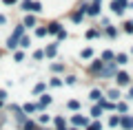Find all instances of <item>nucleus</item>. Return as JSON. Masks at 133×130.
<instances>
[{
	"mask_svg": "<svg viewBox=\"0 0 133 130\" xmlns=\"http://www.w3.org/2000/svg\"><path fill=\"white\" fill-rule=\"evenodd\" d=\"M64 37H66V31L60 27V31H58V40H64Z\"/></svg>",
	"mask_w": 133,
	"mask_h": 130,
	"instance_id": "c85d7f7f",
	"label": "nucleus"
},
{
	"mask_svg": "<svg viewBox=\"0 0 133 130\" xmlns=\"http://www.w3.org/2000/svg\"><path fill=\"white\" fill-rule=\"evenodd\" d=\"M118 73V68H115V62H104L102 64V71H100V75H104V77H111V75Z\"/></svg>",
	"mask_w": 133,
	"mask_h": 130,
	"instance_id": "f03ea898",
	"label": "nucleus"
},
{
	"mask_svg": "<svg viewBox=\"0 0 133 130\" xmlns=\"http://www.w3.org/2000/svg\"><path fill=\"white\" fill-rule=\"evenodd\" d=\"M31 11L40 13V11H42V2H33V5H31Z\"/></svg>",
	"mask_w": 133,
	"mask_h": 130,
	"instance_id": "aec40b11",
	"label": "nucleus"
},
{
	"mask_svg": "<svg viewBox=\"0 0 133 130\" xmlns=\"http://www.w3.org/2000/svg\"><path fill=\"white\" fill-rule=\"evenodd\" d=\"M69 108H71V110H78V108H80V104H78V102H69Z\"/></svg>",
	"mask_w": 133,
	"mask_h": 130,
	"instance_id": "7c9ffc66",
	"label": "nucleus"
},
{
	"mask_svg": "<svg viewBox=\"0 0 133 130\" xmlns=\"http://www.w3.org/2000/svg\"><path fill=\"white\" fill-rule=\"evenodd\" d=\"M5 22H7V18H5L2 13H0V24H5Z\"/></svg>",
	"mask_w": 133,
	"mask_h": 130,
	"instance_id": "c9c22d12",
	"label": "nucleus"
},
{
	"mask_svg": "<svg viewBox=\"0 0 133 130\" xmlns=\"http://www.w3.org/2000/svg\"><path fill=\"white\" fill-rule=\"evenodd\" d=\"M102 64H104V62H102V60H95L93 64L89 66V71H91V73H100V71H102Z\"/></svg>",
	"mask_w": 133,
	"mask_h": 130,
	"instance_id": "39448f33",
	"label": "nucleus"
},
{
	"mask_svg": "<svg viewBox=\"0 0 133 130\" xmlns=\"http://www.w3.org/2000/svg\"><path fill=\"white\" fill-rule=\"evenodd\" d=\"M33 24H36V18L33 16H27L24 18V27H33Z\"/></svg>",
	"mask_w": 133,
	"mask_h": 130,
	"instance_id": "f3484780",
	"label": "nucleus"
},
{
	"mask_svg": "<svg viewBox=\"0 0 133 130\" xmlns=\"http://www.w3.org/2000/svg\"><path fill=\"white\" fill-rule=\"evenodd\" d=\"M60 27H62L60 22H51V24L47 27V33H58V31H60Z\"/></svg>",
	"mask_w": 133,
	"mask_h": 130,
	"instance_id": "1a4fd4ad",
	"label": "nucleus"
},
{
	"mask_svg": "<svg viewBox=\"0 0 133 130\" xmlns=\"http://www.w3.org/2000/svg\"><path fill=\"white\" fill-rule=\"evenodd\" d=\"M71 18H73V22H82V18H84V9H78L76 13H71Z\"/></svg>",
	"mask_w": 133,
	"mask_h": 130,
	"instance_id": "6e6552de",
	"label": "nucleus"
},
{
	"mask_svg": "<svg viewBox=\"0 0 133 130\" xmlns=\"http://www.w3.org/2000/svg\"><path fill=\"white\" fill-rule=\"evenodd\" d=\"M113 62H115V64H127V62H129V55H124V53H118V55L113 57Z\"/></svg>",
	"mask_w": 133,
	"mask_h": 130,
	"instance_id": "423d86ee",
	"label": "nucleus"
},
{
	"mask_svg": "<svg viewBox=\"0 0 133 130\" xmlns=\"http://www.w3.org/2000/svg\"><path fill=\"white\" fill-rule=\"evenodd\" d=\"M109 97H111V99H118V97H120V93H118L115 88H111V90H109Z\"/></svg>",
	"mask_w": 133,
	"mask_h": 130,
	"instance_id": "a878e982",
	"label": "nucleus"
},
{
	"mask_svg": "<svg viewBox=\"0 0 133 130\" xmlns=\"http://www.w3.org/2000/svg\"><path fill=\"white\" fill-rule=\"evenodd\" d=\"M100 5H102V0H93L91 5H84L82 9H84V13H89V16H98L100 13Z\"/></svg>",
	"mask_w": 133,
	"mask_h": 130,
	"instance_id": "f257e3e1",
	"label": "nucleus"
},
{
	"mask_svg": "<svg viewBox=\"0 0 133 130\" xmlns=\"http://www.w3.org/2000/svg\"><path fill=\"white\" fill-rule=\"evenodd\" d=\"M122 29H124L127 33H133V20H127V22L122 24Z\"/></svg>",
	"mask_w": 133,
	"mask_h": 130,
	"instance_id": "dca6fc26",
	"label": "nucleus"
},
{
	"mask_svg": "<svg viewBox=\"0 0 133 130\" xmlns=\"http://www.w3.org/2000/svg\"><path fill=\"white\" fill-rule=\"evenodd\" d=\"M18 0H5V5H16Z\"/></svg>",
	"mask_w": 133,
	"mask_h": 130,
	"instance_id": "f704fd0d",
	"label": "nucleus"
},
{
	"mask_svg": "<svg viewBox=\"0 0 133 130\" xmlns=\"http://www.w3.org/2000/svg\"><path fill=\"white\" fill-rule=\"evenodd\" d=\"M14 60H16V62H22V60H24V53H22V51H16V53H14Z\"/></svg>",
	"mask_w": 133,
	"mask_h": 130,
	"instance_id": "5701e85b",
	"label": "nucleus"
},
{
	"mask_svg": "<svg viewBox=\"0 0 133 130\" xmlns=\"http://www.w3.org/2000/svg\"><path fill=\"white\" fill-rule=\"evenodd\" d=\"M0 106H2V99H0Z\"/></svg>",
	"mask_w": 133,
	"mask_h": 130,
	"instance_id": "4c0bfd02",
	"label": "nucleus"
},
{
	"mask_svg": "<svg viewBox=\"0 0 133 130\" xmlns=\"http://www.w3.org/2000/svg\"><path fill=\"white\" fill-rule=\"evenodd\" d=\"M107 35H109V37H115V35H118V29L111 27V24H107Z\"/></svg>",
	"mask_w": 133,
	"mask_h": 130,
	"instance_id": "4468645a",
	"label": "nucleus"
},
{
	"mask_svg": "<svg viewBox=\"0 0 133 130\" xmlns=\"http://www.w3.org/2000/svg\"><path fill=\"white\" fill-rule=\"evenodd\" d=\"M120 124H122L127 130H131V128H133V117H122V119H120Z\"/></svg>",
	"mask_w": 133,
	"mask_h": 130,
	"instance_id": "0eeeda50",
	"label": "nucleus"
},
{
	"mask_svg": "<svg viewBox=\"0 0 133 130\" xmlns=\"http://www.w3.org/2000/svg\"><path fill=\"white\" fill-rule=\"evenodd\" d=\"M122 2H127V0H122Z\"/></svg>",
	"mask_w": 133,
	"mask_h": 130,
	"instance_id": "58836bf2",
	"label": "nucleus"
},
{
	"mask_svg": "<svg viewBox=\"0 0 133 130\" xmlns=\"http://www.w3.org/2000/svg\"><path fill=\"white\" fill-rule=\"evenodd\" d=\"M118 110H120V112H124V110H127V104L120 102V104H118Z\"/></svg>",
	"mask_w": 133,
	"mask_h": 130,
	"instance_id": "72a5a7b5",
	"label": "nucleus"
},
{
	"mask_svg": "<svg viewBox=\"0 0 133 130\" xmlns=\"http://www.w3.org/2000/svg\"><path fill=\"white\" fill-rule=\"evenodd\" d=\"M100 112H102V106H95L93 110H91V115H93V117H100Z\"/></svg>",
	"mask_w": 133,
	"mask_h": 130,
	"instance_id": "bb28decb",
	"label": "nucleus"
},
{
	"mask_svg": "<svg viewBox=\"0 0 133 130\" xmlns=\"http://www.w3.org/2000/svg\"><path fill=\"white\" fill-rule=\"evenodd\" d=\"M98 35H100L98 29H89V31H87V37H89V40H91V37H98Z\"/></svg>",
	"mask_w": 133,
	"mask_h": 130,
	"instance_id": "6ab92c4d",
	"label": "nucleus"
},
{
	"mask_svg": "<svg viewBox=\"0 0 133 130\" xmlns=\"http://www.w3.org/2000/svg\"><path fill=\"white\" fill-rule=\"evenodd\" d=\"M36 35H38V37H44V35H47V29H42V27L36 29Z\"/></svg>",
	"mask_w": 133,
	"mask_h": 130,
	"instance_id": "b1692460",
	"label": "nucleus"
},
{
	"mask_svg": "<svg viewBox=\"0 0 133 130\" xmlns=\"http://www.w3.org/2000/svg\"><path fill=\"white\" fill-rule=\"evenodd\" d=\"M31 5H33V0H22V2H20V9L22 11H31Z\"/></svg>",
	"mask_w": 133,
	"mask_h": 130,
	"instance_id": "9b49d317",
	"label": "nucleus"
},
{
	"mask_svg": "<svg viewBox=\"0 0 133 130\" xmlns=\"http://www.w3.org/2000/svg\"><path fill=\"white\" fill-rule=\"evenodd\" d=\"M73 124H76V126H84V124H87V119L78 115V117H73Z\"/></svg>",
	"mask_w": 133,
	"mask_h": 130,
	"instance_id": "a211bd4d",
	"label": "nucleus"
},
{
	"mask_svg": "<svg viewBox=\"0 0 133 130\" xmlns=\"http://www.w3.org/2000/svg\"><path fill=\"white\" fill-rule=\"evenodd\" d=\"M49 84H51V86H62V82H60V79H58V77H53V79H51V82H49Z\"/></svg>",
	"mask_w": 133,
	"mask_h": 130,
	"instance_id": "c756f323",
	"label": "nucleus"
},
{
	"mask_svg": "<svg viewBox=\"0 0 133 130\" xmlns=\"http://www.w3.org/2000/svg\"><path fill=\"white\" fill-rule=\"evenodd\" d=\"M109 124H111V126H118V124H120V117H111Z\"/></svg>",
	"mask_w": 133,
	"mask_h": 130,
	"instance_id": "2f4dec72",
	"label": "nucleus"
},
{
	"mask_svg": "<svg viewBox=\"0 0 133 130\" xmlns=\"http://www.w3.org/2000/svg\"><path fill=\"white\" fill-rule=\"evenodd\" d=\"M89 97L93 99V102H100V99H102V93H100L98 88H93V90H91V95H89Z\"/></svg>",
	"mask_w": 133,
	"mask_h": 130,
	"instance_id": "f8f14e48",
	"label": "nucleus"
},
{
	"mask_svg": "<svg viewBox=\"0 0 133 130\" xmlns=\"http://www.w3.org/2000/svg\"><path fill=\"white\" fill-rule=\"evenodd\" d=\"M80 55H82V57H84V60H89V57H91V55H93V49H84V51H82V53H80Z\"/></svg>",
	"mask_w": 133,
	"mask_h": 130,
	"instance_id": "4be33fe9",
	"label": "nucleus"
},
{
	"mask_svg": "<svg viewBox=\"0 0 133 130\" xmlns=\"http://www.w3.org/2000/svg\"><path fill=\"white\" fill-rule=\"evenodd\" d=\"M42 90H44V84H38V86H33V93H36V95L42 93Z\"/></svg>",
	"mask_w": 133,
	"mask_h": 130,
	"instance_id": "cd10ccee",
	"label": "nucleus"
},
{
	"mask_svg": "<svg viewBox=\"0 0 133 130\" xmlns=\"http://www.w3.org/2000/svg\"><path fill=\"white\" fill-rule=\"evenodd\" d=\"M115 79H118V84H120V86H127V84L131 82L129 73H115Z\"/></svg>",
	"mask_w": 133,
	"mask_h": 130,
	"instance_id": "20e7f679",
	"label": "nucleus"
},
{
	"mask_svg": "<svg viewBox=\"0 0 133 130\" xmlns=\"http://www.w3.org/2000/svg\"><path fill=\"white\" fill-rule=\"evenodd\" d=\"M113 57H115L113 51H104L102 53V62H113Z\"/></svg>",
	"mask_w": 133,
	"mask_h": 130,
	"instance_id": "9d476101",
	"label": "nucleus"
},
{
	"mask_svg": "<svg viewBox=\"0 0 133 130\" xmlns=\"http://www.w3.org/2000/svg\"><path fill=\"white\" fill-rule=\"evenodd\" d=\"M129 95H131V97H133V88H131V93H129Z\"/></svg>",
	"mask_w": 133,
	"mask_h": 130,
	"instance_id": "e433bc0d",
	"label": "nucleus"
},
{
	"mask_svg": "<svg viewBox=\"0 0 133 130\" xmlns=\"http://www.w3.org/2000/svg\"><path fill=\"white\" fill-rule=\"evenodd\" d=\"M33 110H38L36 104H24V112H33Z\"/></svg>",
	"mask_w": 133,
	"mask_h": 130,
	"instance_id": "412c9836",
	"label": "nucleus"
},
{
	"mask_svg": "<svg viewBox=\"0 0 133 130\" xmlns=\"http://www.w3.org/2000/svg\"><path fill=\"white\" fill-rule=\"evenodd\" d=\"M42 57H44V51H36V53H33V60H36V62L42 60Z\"/></svg>",
	"mask_w": 133,
	"mask_h": 130,
	"instance_id": "393cba45",
	"label": "nucleus"
},
{
	"mask_svg": "<svg viewBox=\"0 0 133 130\" xmlns=\"http://www.w3.org/2000/svg\"><path fill=\"white\" fill-rule=\"evenodd\" d=\"M73 130H76V128H73Z\"/></svg>",
	"mask_w": 133,
	"mask_h": 130,
	"instance_id": "a19ab883",
	"label": "nucleus"
},
{
	"mask_svg": "<svg viewBox=\"0 0 133 130\" xmlns=\"http://www.w3.org/2000/svg\"><path fill=\"white\" fill-rule=\"evenodd\" d=\"M127 5H129V2H122V0H111V9H113V13H118V16L124 13Z\"/></svg>",
	"mask_w": 133,
	"mask_h": 130,
	"instance_id": "7ed1b4c3",
	"label": "nucleus"
},
{
	"mask_svg": "<svg viewBox=\"0 0 133 130\" xmlns=\"http://www.w3.org/2000/svg\"><path fill=\"white\" fill-rule=\"evenodd\" d=\"M47 104H51V97L49 95H42V99H40V104H38V108H44Z\"/></svg>",
	"mask_w": 133,
	"mask_h": 130,
	"instance_id": "2eb2a0df",
	"label": "nucleus"
},
{
	"mask_svg": "<svg viewBox=\"0 0 133 130\" xmlns=\"http://www.w3.org/2000/svg\"><path fill=\"white\" fill-rule=\"evenodd\" d=\"M87 130H91V128H87Z\"/></svg>",
	"mask_w": 133,
	"mask_h": 130,
	"instance_id": "ea45409f",
	"label": "nucleus"
},
{
	"mask_svg": "<svg viewBox=\"0 0 133 130\" xmlns=\"http://www.w3.org/2000/svg\"><path fill=\"white\" fill-rule=\"evenodd\" d=\"M64 82H66V84H76V77H73V75H69V77L64 79Z\"/></svg>",
	"mask_w": 133,
	"mask_h": 130,
	"instance_id": "473e14b6",
	"label": "nucleus"
},
{
	"mask_svg": "<svg viewBox=\"0 0 133 130\" xmlns=\"http://www.w3.org/2000/svg\"><path fill=\"white\" fill-rule=\"evenodd\" d=\"M56 51H58V47H56V44H51V47H47L44 55H47V57H53V55H56Z\"/></svg>",
	"mask_w": 133,
	"mask_h": 130,
	"instance_id": "ddd939ff",
	"label": "nucleus"
}]
</instances>
